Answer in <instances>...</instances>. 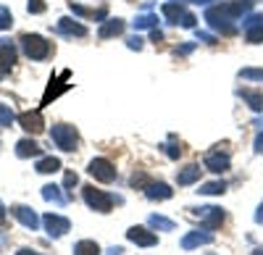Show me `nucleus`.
<instances>
[{
  "label": "nucleus",
  "mask_w": 263,
  "mask_h": 255,
  "mask_svg": "<svg viewBox=\"0 0 263 255\" xmlns=\"http://www.w3.org/2000/svg\"><path fill=\"white\" fill-rule=\"evenodd\" d=\"M200 195H221V192H227V184L224 182H208V184H203L200 189H197Z\"/></svg>",
  "instance_id": "nucleus-25"
},
{
  "label": "nucleus",
  "mask_w": 263,
  "mask_h": 255,
  "mask_svg": "<svg viewBox=\"0 0 263 255\" xmlns=\"http://www.w3.org/2000/svg\"><path fill=\"white\" fill-rule=\"evenodd\" d=\"M197 37H200V40H205L208 45H216V37H213V34H208V32H197Z\"/></svg>",
  "instance_id": "nucleus-36"
},
{
  "label": "nucleus",
  "mask_w": 263,
  "mask_h": 255,
  "mask_svg": "<svg viewBox=\"0 0 263 255\" xmlns=\"http://www.w3.org/2000/svg\"><path fill=\"white\" fill-rule=\"evenodd\" d=\"M13 27V16L6 6H0V29H11Z\"/></svg>",
  "instance_id": "nucleus-30"
},
{
  "label": "nucleus",
  "mask_w": 263,
  "mask_h": 255,
  "mask_svg": "<svg viewBox=\"0 0 263 255\" xmlns=\"http://www.w3.org/2000/svg\"><path fill=\"white\" fill-rule=\"evenodd\" d=\"M253 255H263V247H258V250H255V252H253Z\"/></svg>",
  "instance_id": "nucleus-42"
},
{
  "label": "nucleus",
  "mask_w": 263,
  "mask_h": 255,
  "mask_svg": "<svg viewBox=\"0 0 263 255\" xmlns=\"http://www.w3.org/2000/svg\"><path fill=\"white\" fill-rule=\"evenodd\" d=\"M250 8H253V0H232V3H221V6L208 8L205 11V21L221 34H234L237 32L234 21L242 13H248Z\"/></svg>",
  "instance_id": "nucleus-1"
},
{
  "label": "nucleus",
  "mask_w": 263,
  "mask_h": 255,
  "mask_svg": "<svg viewBox=\"0 0 263 255\" xmlns=\"http://www.w3.org/2000/svg\"><path fill=\"white\" fill-rule=\"evenodd\" d=\"M50 140L55 142V147H61L63 153H71V150H77V145H79V132L74 129V126H69V124H55L50 129Z\"/></svg>",
  "instance_id": "nucleus-3"
},
{
  "label": "nucleus",
  "mask_w": 263,
  "mask_h": 255,
  "mask_svg": "<svg viewBox=\"0 0 263 255\" xmlns=\"http://www.w3.org/2000/svg\"><path fill=\"white\" fill-rule=\"evenodd\" d=\"M87 171H90V176H95L98 182H114L116 179V166L111 163V161H108V158H92L90 161V166H87Z\"/></svg>",
  "instance_id": "nucleus-6"
},
{
  "label": "nucleus",
  "mask_w": 263,
  "mask_h": 255,
  "mask_svg": "<svg viewBox=\"0 0 263 255\" xmlns=\"http://www.w3.org/2000/svg\"><path fill=\"white\" fill-rule=\"evenodd\" d=\"M0 224H6V208H3V203H0Z\"/></svg>",
  "instance_id": "nucleus-41"
},
{
  "label": "nucleus",
  "mask_w": 263,
  "mask_h": 255,
  "mask_svg": "<svg viewBox=\"0 0 263 255\" xmlns=\"http://www.w3.org/2000/svg\"><path fill=\"white\" fill-rule=\"evenodd\" d=\"M13 108L11 105H6V103H0V126H11L13 124Z\"/></svg>",
  "instance_id": "nucleus-28"
},
{
  "label": "nucleus",
  "mask_w": 263,
  "mask_h": 255,
  "mask_svg": "<svg viewBox=\"0 0 263 255\" xmlns=\"http://www.w3.org/2000/svg\"><path fill=\"white\" fill-rule=\"evenodd\" d=\"M42 198H45L48 203H55V205H63L66 200H69V195H61V187H55V184L42 187Z\"/></svg>",
  "instance_id": "nucleus-21"
},
{
  "label": "nucleus",
  "mask_w": 263,
  "mask_h": 255,
  "mask_svg": "<svg viewBox=\"0 0 263 255\" xmlns=\"http://www.w3.org/2000/svg\"><path fill=\"white\" fill-rule=\"evenodd\" d=\"M55 32L58 34H66V37H84L87 34V27L79 24V21H71V18H58Z\"/></svg>",
  "instance_id": "nucleus-13"
},
{
  "label": "nucleus",
  "mask_w": 263,
  "mask_h": 255,
  "mask_svg": "<svg viewBox=\"0 0 263 255\" xmlns=\"http://www.w3.org/2000/svg\"><path fill=\"white\" fill-rule=\"evenodd\" d=\"M150 184V179L140 171V174H132V187H147Z\"/></svg>",
  "instance_id": "nucleus-32"
},
{
  "label": "nucleus",
  "mask_w": 263,
  "mask_h": 255,
  "mask_svg": "<svg viewBox=\"0 0 263 255\" xmlns=\"http://www.w3.org/2000/svg\"><path fill=\"white\" fill-rule=\"evenodd\" d=\"M82 198H84V203L90 205L92 210H98V213H111L114 203H121V198L108 195V192H103V189H95L92 184H87V187H84Z\"/></svg>",
  "instance_id": "nucleus-2"
},
{
  "label": "nucleus",
  "mask_w": 263,
  "mask_h": 255,
  "mask_svg": "<svg viewBox=\"0 0 263 255\" xmlns=\"http://www.w3.org/2000/svg\"><path fill=\"white\" fill-rule=\"evenodd\" d=\"M245 40H248V42H253V45H258V42H263V24L245 29Z\"/></svg>",
  "instance_id": "nucleus-29"
},
{
  "label": "nucleus",
  "mask_w": 263,
  "mask_h": 255,
  "mask_svg": "<svg viewBox=\"0 0 263 255\" xmlns=\"http://www.w3.org/2000/svg\"><path fill=\"white\" fill-rule=\"evenodd\" d=\"M255 150L263 153V134H258V140H255Z\"/></svg>",
  "instance_id": "nucleus-38"
},
{
  "label": "nucleus",
  "mask_w": 263,
  "mask_h": 255,
  "mask_svg": "<svg viewBox=\"0 0 263 255\" xmlns=\"http://www.w3.org/2000/svg\"><path fill=\"white\" fill-rule=\"evenodd\" d=\"M42 224H45L48 229V237H63L66 231L71 229V221L66 219V216H58V213H45V219H42Z\"/></svg>",
  "instance_id": "nucleus-8"
},
{
  "label": "nucleus",
  "mask_w": 263,
  "mask_h": 255,
  "mask_svg": "<svg viewBox=\"0 0 263 255\" xmlns=\"http://www.w3.org/2000/svg\"><path fill=\"white\" fill-rule=\"evenodd\" d=\"M161 11H163V16L168 18V24H182V27L192 29V27H195V21H197L192 13H187V11H184V6H182V3H166Z\"/></svg>",
  "instance_id": "nucleus-5"
},
{
  "label": "nucleus",
  "mask_w": 263,
  "mask_h": 255,
  "mask_svg": "<svg viewBox=\"0 0 263 255\" xmlns=\"http://www.w3.org/2000/svg\"><path fill=\"white\" fill-rule=\"evenodd\" d=\"M21 50H24V55L32 58V61H45L53 48H50V42H45L40 34H24L21 37Z\"/></svg>",
  "instance_id": "nucleus-4"
},
{
  "label": "nucleus",
  "mask_w": 263,
  "mask_h": 255,
  "mask_svg": "<svg viewBox=\"0 0 263 255\" xmlns=\"http://www.w3.org/2000/svg\"><path fill=\"white\" fill-rule=\"evenodd\" d=\"M45 8H48L45 0H29V3H27V11L29 13H45Z\"/></svg>",
  "instance_id": "nucleus-31"
},
{
  "label": "nucleus",
  "mask_w": 263,
  "mask_h": 255,
  "mask_svg": "<svg viewBox=\"0 0 263 255\" xmlns=\"http://www.w3.org/2000/svg\"><path fill=\"white\" fill-rule=\"evenodd\" d=\"M121 32H124V21H121V18H108V21H103L98 37H100V40H108V37H116V34H121Z\"/></svg>",
  "instance_id": "nucleus-20"
},
{
  "label": "nucleus",
  "mask_w": 263,
  "mask_h": 255,
  "mask_svg": "<svg viewBox=\"0 0 263 255\" xmlns=\"http://www.w3.org/2000/svg\"><path fill=\"white\" fill-rule=\"evenodd\" d=\"M213 242V234L208 229H195V231H187L182 237V247L184 250H192V247H200V245H211Z\"/></svg>",
  "instance_id": "nucleus-11"
},
{
  "label": "nucleus",
  "mask_w": 263,
  "mask_h": 255,
  "mask_svg": "<svg viewBox=\"0 0 263 255\" xmlns=\"http://www.w3.org/2000/svg\"><path fill=\"white\" fill-rule=\"evenodd\" d=\"M192 50H195V42H187V45L177 48V55H187V53H192Z\"/></svg>",
  "instance_id": "nucleus-35"
},
{
  "label": "nucleus",
  "mask_w": 263,
  "mask_h": 255,
  "mask_svg": "<svg viewBox=\"0 0 263 255\" xmlns=\"http://www.w3.org/2000/svg\"><path fill=\"white\" fill-rule=\"evenodd\" d=\"M126 45H129L132 50H142V37H129Z\"/></svg>",
  "instance_id": "nucleus-34"
},
{
  "label": "nucleus",
  "mask_w": 263,
  "mask_h": 255,
  "mask_svg": "<svg viewBox=\"0 0 263 255\" xmlns=\"http://www.w3.org/2000/svg\"><path fill=\"white\" fill-rule=\"evenodd\" d=\"M42 153V147L34 142V140H18L16 142V155L18 158H34Z\"/></svg>",
  "instance_id": "nucleus-19"
},
{
  "label": "nucleus",
  "mask_w": 263,
  "mask_h": 255,
  "mask_svg": "<svg viewBox=\"0 0 263 255\" xmlns=\"http://www.w3.org/2000/svg\"><path fill=\"white\" fill-rule=\"evenodd\" d=\"M156 24H158V16H153V13H142L135 18V29H150Z\"/></svg>",
  "instance_id": "nucleus-26"
},
{
  "label": "nucleus",
  "mask_w": 263,
  "mask_h": 255,
  "mask_svg": "<svg viewBox=\"0 0 263 255\" xmlns=\"http://www.w3.org/2000/svg\"><path fill=\"white\" fill-rule=\"evenodd\" d=\"M205 168H208V171H213V174H224L227 168H229V155L227 153L221 155L218 150L216 153H208L205 155Z\"/></svg>",
  "instance_id": "nucleus-15"
},
{
  "label": "nucleus",
  "mask_w": 263,
  "mask_h": 255,
  "mask_svg": "<svg viewBox=\"0 0 263 255\" xmlns=\"http://www.w3.org/2000/svg\"><path fill=\"white\" fill-rule=\"evenodd\" d=\"M77 184V174L74 171H66V176H63V187H66V192H69V189Z\"/></svg>",
  "instance_id": "nucleus-33"
},
{
  "label": "nucleus",
  "mask_w": 263,
  "mask_h": 255,
  "mask_svg": "<svg viewBox=\"0 0 263 255\" xmlns=\"http://www.w3.org/2000/svg\"><path fill=\"white\" fill-rule=\"evenodd\" d=\"M74 255H100V245L95 240H79L74 245Z\"/></svg>",
  "instance_id": "nucleus-22"
},
{
  "label": "nucleus",
  "mask_w": 263,
  "mask_h": 255,
  "mask_svg": "<svg viewBox=\"0 0 263 255\" xmlns=\"http://www.w3.org/2000/svg\"><path fill=\"white\" fill-rule=\"evenodd\" d=\"M195 216L200 219L203 229H208V231H213L216 226H221V224H224V210H221V208H216V205L197 208V210H195Z\"/></svg>",
  "instance_id": "nucleus-7"
},
{
  "label": "nucleus",
  "mask_w": 263,
  "mask_h": 255,
  "mask_svg": "<svg viewBox=\"0 0 263 255\" xmlns=\"http://www.w3.org/2000/svg\"><path fill=\"white\" fill-rule=\"evenodd\" d=\"M150 40H153V42H161V40H163V32H161V29H153V32H150Z\"/></svg>",
  "instance_id": "nucleus-37"
},
{
  "label": "nucleus",
  "mask_w": 263,
  "mask_h": 255,
  "mask_svg": "<svg viewBox=\"0 0 263 255\" xmlns=\"http://www.w3.org/2000/svg\"><path fill=\"white\" fill-rule=\"evenodd\" d=\"M16 255H40V252H34V250H27V247H24V250H18Z\"/></svg>",
  "instance_id": "nucleus-40"
},
{
  "label": "nucleus",
  "mask_w": 263,
  "mask_h": 255,
  "mask_svg": "<svg viewBox=\"0 0 263 255\" xmlns=\"http://www.w3.org/2000/svg\"><path fill=\"white\" fill-rule=\"evenodd\" d=\"M13 63H16V45L11 40H0V74L11 71Z\"/></svg>",
  "instance_id": "nucleus-12"
},
{
  "label": "nucleus",
  "mask_w": 263,
  "mask_h": 255,
  "mask_svg": "<svg viewBox=\"0 0 263 255\" xmlns=\"http://www.w3.org/2000/svg\"><path fill=\"white\" fill-rule=\"evenodd\" d=\"M11 213H13V216H16L21 224H24L27 229H32V231L40 226V219H37V213H34L32 208H27V205H13V208H11Z\"/></svg>",
  "instance_id": "nucleus-14"
},
{
  "label": "nucleus",
  "mask_w": 263,
  "mask_h": 255,
  "mask_svg": "<svg viewBox=\"0 0 263 255\" xmlns=\"http://www.w3.org/2000/svg\"><path fill=\"white\" fill-rule=\"evenodd\" d=\"M126 240L135 242V245H140V247H153V245H158V237L153 234V231H147L145 226H132V229L126 231Z\"/></svg>",
  "instance_id": "nucleus-9"
},
{
  "label": "nucleus",
  "mask_w": 263,
  "mask_h": 255,
  "mask_svg": "<svg viewBox=\"0 0 263 255\" xmlns=\"http://www.w3.org/2000/svg\"><path fill=\"white\" fill-rule=\"evenodd\" d=\"M147 224H150L153 229H161V231H174V226H177V224H174L171 219H166V216H158V213H153V216L147 219Z\"/></svg>",
  "instance_id": "nucleus-23"
},
{
  "label": "nucleus",
  "mask_w": 263,
  "mask_h": 255,
  "mask_svg": "<svg viewBox=\"0 0 263 255\" xmlns=\"http://www.w3.org/2000/svg\"><path fill=\"white\" fill-rule=\"evenodd\" d=\"M18 124H21V129L29 132V134H40L42 129H45V121H42V113H40V111L21 113V116H18Z\"/></svg>",
  "instance_id": "nucleus-10"
},
{
  "label": "nucleus",
  "mask_w": 263,
  "mask_h": 255,
  "mask_svg": "<svg viewBox=\"0 0 263 255\" xmlns=\"http://www.w3.org/2000/svg\"><path fill=\"white\" fill-rule=\"evenodd\" d=\"M200 171L203 168L197 166V163H190L184 168H179V174H177V184L179 187H187V184H195L197 179H200Z\"/></svg>",
  "instance_id": "nucleus-16"
},
{
  "label": "nucleus",
  "mask_w": 263,
  "mask_h": 255,
  "mask_svg": "<svg viewBox=\"0 0 263 255\" xmlns=\"http://www.w3.org/2000/svg\"><path fill=\"white\" fill-rule=\"evenodd\" d=\"M0 76H3V74H0Z\"/></svg>",
  "instance_id": "nucleus-43"
},
{
  "label": "nucleus",
  "mask_w": 263,
  "mask_h": 255,
  "mask_svg": "<svg viewBox=\"0 0 263 255\" xmlns=\"http://www.w3.org/2000/svg\"><path fill=\"white\" fill-rule=\"evenodd\" d=\"M58 168H61V161L53 158V155H50V158H42V161L37 163V171H40V174H55Z\"/></svg>",
  "instance_id": "nucleus-24"
},
{
  "label": "nucleus",
  "mask_w": 263,
  "mask_h": 255,
  "mask_svg": "<svg viewBox=\"0 0 263 255\" xmlns=\"http://www.w3.org/2000/svg\"><path fill=\"white\" fill-rule=\"evenodd\" d=\"M161 147L166 150V155H168L171 161H177V158L182 155V147L177 145V137H168V142H166V145H161Z\"/></svg>",
  "instance_id": "nucleus-27"
},
{
  "label": "nucleus",
  "mask_w": 263,
  "mask_h": 255,
  "mask_svg": "<svg viewBox=\"0 0 263 255\" xmlns=\"http://www.w3.org/2000/svg\"><path fill=\"white\" fill-rule=\"evenodd\" d=\"M145 195H147V200H168L171 195H174V189L168 187V184H163V182H150L147 187H145Z\"/></svg>",
  "instance_id": "nucleus-17"
},
{
  "label": "nucleus",
  "mask_w": 263,
  "mask_h": 255,
  "mask_svg": "<svg viewBox=\"0 0 263 255\" xmlns=\"http://www.w3.org/2000/svg\"><path fill=\"white\" fill-rule=\"evenodd\" d=\"M255 221H258V224H263V203H260V208H258V213H255Z\"/></svg>",
  "instance_id": "nucleus-39"
},
{
  "label": "nucleus",
  "mask_w": 263,
  "mask_h": 255,
  "mask_svg": "<svg viewBox=\"0 0 263 255\" xmlns=\"http://www.w3.org/2000/svg\"><path fill=\"white\" fill-rule=\"evenodd\" d=\"M237 95L242 97L253 111H263V92L258 90H250V87H242V90H237Z\"/></svg>",
  "instance_id": "nucleus-18"
}]
</instances>
